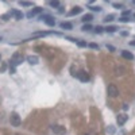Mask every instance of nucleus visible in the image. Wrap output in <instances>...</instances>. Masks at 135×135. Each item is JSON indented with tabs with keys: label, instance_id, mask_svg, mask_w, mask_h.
Instances as JSON below:
<instances>
[{
	"label": "nucleus",
	"instance_id": "nucleus-1",
	"mask_svg": "<svg viewBox=\"0 0 135 135\" xmlns=\"http://www.w3.org/2000/svg\"><path fill=\"white\" fill-rule=\"evenodd\" d=\"M107 95H108L109 97H116L117 95H119L117 87L115 85V84H109V85L107 87Z\"/></svg>",
	"mask_w": 135,
	"mask_h": 135
},
{
	"label": "nucleus",
	"instance_id": "nucleus-2",
	"mask_svg": "<svg viewBox=\"0 0 135 135\" xmlns=\"http://www.w3.org/2000/svg\"><path fill=\"white\" fill-rule=\"evenodd\" d=\"M23 61V56H20V54H18V53H15L14 56H12V58H11V66L12 68H15V66H18L20 62Z\"/></svg>",
	"mask_w": 135,
	"mask_h": 135
},
{
	"label": "nucleus",
	"instance_id": "nucleus-3",
	"mask_svg": "<svg viewBox=\"0 0 135 135\" xmlns=\"http://www.w3.org/2000/svg\"><path fill=\"white\" fill-rule=\"evenodd\" d=\"M10 120H11V124H12V126H15V127L20 126V116H19L16 112H12V114H11Z\"/></svg>",
	"mask_w": 135,
	"mask_h": 135
},
{
	"label": "nucleus",
	"instance_id": "nucleus-4",
	"mask_svg": "<svg viewBox=\"0 0 135 135\" xmlns=\"http://www.w3.org/2000/svg\"><path fill=\"white\" fill-rule=\"evenodd\" d=\"M76 77H77L78 80H81L82 82L89 81V76H88V73H87L85 70H80L78 73H76Z\"/></svg>",
	"mask_w": 135,
	"mask_h": 135
},
{
	"label": "nucleus",
	"instance_id": "nucleus-5",
	"mask_svg": "<svg viewBox=\"0 0 135 135\" xmlns=\"http://www.w3.org/2000/svg\"><path fill=\"white\" fill-rule=\"evenodd\" d=\"M41 19L47 24V26H54V24H56L54 18H53V16H50V15H43V16H41Z\"/></svg>",
	"mask_w": 135,
	"mask_h": 135
},
{
	"label": "nucleus",
	"instance_id": "nucleus-6",
	"mask_svg": "<svg viewBox=\"0 0 135 135\" xmlns=\"http://www.w3.org/2000/svg\"><path fill=\"white\" fill-rule=\"evenodd\" d=\"M51 130H53V132H54V134H57V135H64L65 132H66L65 127L58 126V124H56V126H51Z\"/></svg>",
	"mask_w": 135,
	"mask_h": 135
},
{
	"label": "nucleus",
	"instance_id": "nucleus-7",
	"mask_svg": "<svg viewBox=\"0 0 135 135\" xmlns=\"http://www.w3.org/2000/svg\"><path fill=\"white\" fill-rule=\"evenodd\" d=\"M127 119H128V116H127L126 114H120V115H117L116 122H117V124H119V126H123V124L127 122Z\"/></svg>",
	"mask_w": 135,
	"mask_h": 135
},
{
	"label": "nucleus",
	"instance_id": "nucleus-8",
	"mask_svg": "<svg viewBox=\"0 0 135 135\" xmlns=\"http://www.w3.org/2000/svg\"><path fill=\"white\" fill-rule=\"evenodd\" d=\"M41 12H42V8H41V7H35L32 11H30L29 14H27V18H32V16H35V15L41 14Z\"/></svg>",
	"mask_w": 135,
	"mask_h": 135
},
{
	"label": "nucleus",
	"instance_id": "nucleus-9",
	"mask_svg": "<svg viewBox=\"0 0 135 135\" xmlns=\"http://www.w3.org/2000/svg\"><path fill=\"white\" fill-rule=\"evenodd\" d=\"M38 57L37 56H29L27 57V62H29V64H31V65H37L38 64Z\"/></svg>",
	"mask_w": 135,
	"mask_h": 135
},
{
	"label": "nucleus",
	"instance_id": "nucleus-10",
	"mask_svg": "<svg viewBox=\"0 0 135 135\" xmlns=\"http://www.w3.org/2000/svg\"><path fill=\"white\" fill-rule=\"evenodd\" d=\"M11 15H14L15 19H18V20L23 19V14H22L20 11H18V10H12V11H11Z\"/></svg>",
	"mask_w": 135,
	"mask_h": 135
},
{
	"label": "nucleus",
	"instance_id": "nucleus-11",
	"mask_svg": "<svg viewBox=\"0 0 135 135\" xmlns=\"http://www.w3.org/2000/svg\"><path fill=\"white\" fill-rule=\"evenodd\" d=\"M122 56H123L126 59H134V54L127 51V50H123V51H122Z\"/></svg>",
	"mask_w": 135,
	"mask_h": 135
},
{
	"label": "nucleus",
	"instance_id": "nucleus-12",
	"mask_svg": "<svg viewBox=\"0 0 135 135\" xmlns=\"http://www.w3.org/2000/svg\"><path fill=\"white\" fill-rule=\"evenodd\" d=\"M81 11H82V8H81V7H74V8L72 10V11L69 12L68 15H69V16H72V15H77V14H80Z\"/></svg>",
	"mask_w": 135,
	"mask_h": 135
},
{
	"label": "nucleus",
	"instance_id": "nucleus-13",
	"mask_svg": "<svg viewBox=\"0 0 135 135\" xmlns=\"http://www.w3.org/2000/svg\"><path fill=\"white\" fill-rule=\"evenodd\" d=\"M47 34H50V32H46V31L34 32V34H32V38H38V37H45V35H47Z\"/></svg>",
	"mask_w": 135,
	"mask_h": 135
},
{
	"label": "nucleus",
	"instance_id": "nucleus-14",
	"mask_svg": "<svg viewBox=\"0 0 135 135\" xmlns=\"http://www.w3.org/2000/svg\"><path fill=\"white\" fill-rule=\"evenodd\" d=\"M72 23H69V22H62L61 23V29H65V30H70L72 29Z\"/></svg>",
	"mask_w": 135,
	"mask_h": 135
},
{
	"label": "nucleus",
	"instance_id": "nucleus-15",
	"mask_svg": "<svg viewBox=\"0 0 135 135\" xmlns=\"http://www.w3.org/2000/svg\"><path fill=\"white\" fill-rule=\"evenodd\" d=\"M92 19H93V16H92L91 14H87V15H84V16H82V19H81V20L84 22V23H87V22H91Z\"/></svg>",
	"mask_w": 135,
	"mask_h": 135
},
{
	"label": "nucleus",
	"instance_id": "nucleus-16",
	"mask_svg": "<svg viewBox=\"0 0 135 135\" xmlns=\"http://www.w3.org/2000/svg\"><path fill=\"white\" fill-rule=\"evenodd\" d=\"M116 30H117V29H116L115 26H108V27L106 29V31H107V32H115Z\"/></svg>",
	"mask_w": 135,
	"mask_h": 135
},
{
	"label": "nucleus",
	"instance_id": "nucleus-17",
	"mask_svg": "<svg viewBox=\"0 0 135 135\" xmlns=\"http://www.w3.org/2000/svg\"><path fill=\"white\" fill-rule=\"evenodd\" d=\"M114 18H115L114 15H107L106 18H104V22H107V23H108V22H112V20H114Z\"/></svg>",
	"mask_w": 135,
	"mask_h": 135
},
{
	"label": "nucleus",
	"instance_id": "nucleus-18",
	"mask_svg": "<svg viewBox=\"0 0 135 135\" xmlns=\"http://www.w3.org/2000/svg\"><path fill=\"white\" fill-rule=\"evenodd\" d=\"M103 27H101V26H96V27H95V32H96V34H101V32H103Z\"/></svg>",
	"mask_w": 135,
	"mask_h": 135
},
{
	"label": "nucleus",
	"instance_id": "nucleus-19",
	"mask_svg": "<svg viewBox=\"0 0 135 135\" xmlns=\"http://www.w3.org/2000/svg\"><path fill=\"white\" fill-rule=\"evenodd\" d=\"M81 30H82V31H89V30H92V26H91V24H84Z\"/></svg>",
	"mask_w": 135,
	"mask_h": 135
},
{
	"label": "nucleus",
	"instance_id": "nucleus-20",
	"mask_svg": "<svg viewBox=\"0 0 135 135\" xmlns=\"http://www.w3.org/2000/svg\"><path fill=\"white\" fill-rule=\"evenodd\" d=\"M19 4H20V6H23V7H31L32 6L30 1H19Z\"/></svg>",
	"mask_w": 135,
	"mask_h": 135
},
{
	"label": "nucleus",
	"instance_id": "nucleus-21",
	"mask_svg": "<svg viewBox=\"0 0 135 135\" xmlns=\"http://www.w3.org/2000/svg\"><path fill=\"white\" fill-rule=\"evenodd\" d=\"M76 43L80 47H85V46H87V43H85V42H82V41H78V39H77V41H76Z\"/></svg>",
	"mask_w": 135,
	"mask_h": 135
},
{
	"label": "nucleus",
	"instance_id": "nucleus-22",
	"mask_svg": "<svg viewBox=\"0 0 135 135\" xmlns=\"http://www.w3.org/2000/svg\"><path fill=\"white\" fill-rule=\"evenodd\" d=\"M120 22H123V23H127V22H130V18H127V16H122L120 19H119Z\"/></svg>",
	"mask_w": 135,
	"mask_h": 135
},
{
	"label": "nucleus",
	"instance_id": "nucleus-23",
	"mask_svg": "<svg viewBox=\"0 0 135 135\" xmlns=\"http://www.w3.org/2000/svg\"><path fill=\"white\" fill-rule=\"evenodd\" d=\"M91 10H93V11H97V12H99V11H101V7H99V6H92Z\"/></svg>",
	"mask_w": 135,
	"mask_h": 135
},
{
	"label": "nucleus",
	"instance_id": "nucleus-24",
	"mask_svg": "<svg viewBox=\"0 0 135 135\" xmlns=\"http://www.w3.org/2000/svg\"><path fill=\"white\" fill-rule=\"evenodd\" d=\"M51 7H59V1H50Z\"/></svg>",
	"mask_w": 135,
	"mask_h": 135
},
{
	"label": "nucleus",
	"instance_id": "nucleus-25",
	"mask_svg": "<svg viewBox=\"0 0 135 135\" xmlns=\"http://www.w3.org/2000/svg\"><path fill=\"white\" fill-rule=\"evenodd\" d=\"M112 6H114L115 8H122V7H123V4H122V3H112Z\"/></svg>",
	"mask_w": 135,
	"mask_h": 135
},
{
	"label": "nucleus",
	"instance_id": "nucleus-26",
	"mask_svg": "<svg viewBox=\"0 0 135 135\" xmlns=\"http://www.w3.org/2000/svg\"><path fill=\"white\" fill-rule=\"evenodd\" d=\"M10 16H11V14H8V15H3V16H1V19H3V20H8Z\"/></svg>",
	"mask_w": 135,
	"mask_h": 135
},
{
	"label": "nucleus",
	"instance_id": "nucleus-27",
	"mask_svg": "<svg viewBox=\"0 0 135 135\" xmlns=\"http://www.w3.org/2000/svg\"><path fill=\"white\" fill-rule=\"evenodd\" d=\"M128 15H130V11H128V10H126V11H123L122 16H128Z\"/></svg>",
	"mask_w": 135,
	"mask_h": 135
},
{
	"label": "nucleus",
	"instance_id": "nucleus-28",
	"mask_svg": "<svg viewBox=\"0 0 135 135\" xmlns=\"http://www.w3.org/2000/svg\"><path fill=\"white\" fill-rule=\"evenodd\" d=\"M6 69H7V65H6V64H3V65H1V68H0V72H4Z\"/></svg>",
	"mask_w": 135,
	"mask_h": 135
},
{
	"label": "nucleus",
	"instance_id": "nucleus-29",
	"mask_svg": "<svg viewBox=\"0 0 135 135\" xmlns=\"http://www.w3.org/2000/svg\"><path fill=\"white\" fill-rule=\"evenodd\" d=\"M107 49L111 50V51H115V47H114V46H111V45H107Z\"/></svg>",
	"mask_w": 135,
	"mask_h": 135
},
{
	"label": "nucleus",
	"instance_id": "nucleus-30",
	"mask_svg": "<svg viewBox=\"0 0 135 135\" xmlns=\"http://www.w3.org/2000/svg\"><path fill=\"white\" fill-rule=\"evenodd\" d=\"M108 132H109V134H114V132H115V130H114V127H112V126H109V128H108Z\"/></svg>",
	"mask_w": 135,
	"mask_h": 135
},
{
	"label": "nucleus",
	"instance_id": "nucleus-31",
	"mask_svg": "<svg viewBox=\"0 0 135 135\" xmlns=\"http://www.w3.org/2000/svg\"><path fill=\"white\" fill-rule=\"evenodd\" d=\"M89 46H91L92 49H99V46H97L96 43H91V45H89Z\"/></svg>",
	"mask_w": 135,
	"mask_h": 135
},
{
	"label": "nucleus",
	"instance_id": "nucleus-32",
	"mask_svg": "<svg viewBox=\"0 0 135 135\" xmlns=\"http://www.w3.org/2000/svg\"><path fill=\"white\" fill-rule=\"evenodd\" d=\"M130 45H131V46H135V41H130Z\"/></svg>",
	"mask_w": 135,
	"mask_h": 135
},
{
	"label": "nucleus",
	"instance_id": "nucleus-33",
	"mask_svg": "<svg viewBox=\"0 0 135 135\" xmlns=\"http://www.w3.org/2000/svg\"><path fill=\"white\" fill-rule=\"evenodd\" d=\"M0 59H1V54H0Z\"/></svg>",
	"mask_w": 135,
	"mask_h": 135
},
{
	"label": "nucleus",
	"instance_id": "nucleus-34",
	"mask_svg": "<svg viewBox=\"0 0 135 135\" xmlns=\"http://www.w3.org/2000/svg\"><path fill=\"white\" fill-rule=\"evenodd\" d=\"M134 18H135V14H134Z\"/></svg>",
	"mask_w": 135,
	"mask_h": 135
},
{
	"label": "nucleus",
	"instance_id": "nucleus-35",
	"mask_svg": "<svg viewBox=\"0 0 135 135\" xmlns=\"http://www.w3.org/2000/svg\"><path fill=\"white\" fill-rule=\"evenodd\" d=\"M15 135H19V134H15Z\"/></svg>",
	"mask_w": 135,
	"mask_h": 135
},
{
	"label": "nucleus",
	"instance_id": "nucleus-36",
	"mask_svg": "<svg viewBox=\"0 0 135 135\" xmlns=\"http://www.w3.org/2000/svg\"><path fill=\"white\" fill-rule=\"evenodd\" d=\"M0 41H1V38H0Z\"/></svg>",
	"mask_w": 135,
	"mask_h": 135
}]
</instances>
